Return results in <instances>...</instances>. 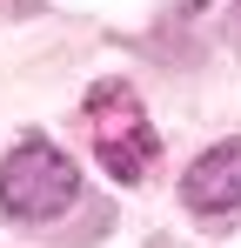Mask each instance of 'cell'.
Returning a JSON list of instances; mask_svg holds the SVG:
<instances>
[{
    "label": "cell",
    "instance_id": "obj_1",
    "mask_svg": "<svg viewBox=\"0 0 241 248\" xmlns=\"http://www.w3.org/2000/svg\"><path fill=\"white\" fill-rule=\"evenodd\" d=\"M74 195H80V168L47 134H27L7 148V161H0V215L7 221H54L74 208Z\"/></svg>",
    "mask_w": 241,
    "mask_h": 248
},
{
    "label": "cell",
    "instance_id": "obj_2",
    "mask_svg": "<svg viewBox=\"0 0 241 248\" xmlns=\"http://www.w3.org/2000/svg\"><path fill=\"white\" fill-rule=\"evenodd\" d=\"M87 141H94L101 168L114 174L120 188H134V181L161 161V134H154V121L141 114V94L127 81H101L87 94Z\"/></svg>",
    "mask_w": 241,
    "mask_h": 248
},
{
    "label": "cell",
    "instance_id": "obj_3",
    "mask_svg": "<svg viewBox=\"0 0 241 248\" xmlns=\"http://www.w3.org/2000/svg\"><path fill=\"white\" fill-rule=\"evenodd\" d=\"M181 202L195 208V215H235L241 208V134L235 141H214L181 174Z\"/></svg>",
    "mask_w": 241,
    "mask_h": 248
}]
</instances>
